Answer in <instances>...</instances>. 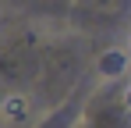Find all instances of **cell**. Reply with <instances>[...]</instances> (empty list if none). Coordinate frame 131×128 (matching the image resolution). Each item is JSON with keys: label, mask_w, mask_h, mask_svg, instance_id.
Wrapping results in <instances>:
<instances>
[{"label": "cell", "mask_w": 131, "mask_h": 128, "mask_svg": "<svg viewBox=\"0 0 131 128\" xmlns=\"http://www.w3.org/2000/svg\"><path fill=\"white\" fill-rule=\"evenodd\" d=\"M25 114H28L25 96H7V100H4V117H7V121H21Z\"/></svg>", "instance_id": "6da1fadb"}, {"label": "cell", "mask_w": 131, "mask_h": 128, "mask_svg": "<svg viewBox=\"0 0 131 128\" xmlns=\"http://www.w3.org/2000/svg\"><path fill=\"white\" fill-rule=\"evenodd\" d=\"M124 100H128V110H131V82H128V89H124Z\"/></svg>", "instance_id": "7a4b0ae2"}]
</instances>
